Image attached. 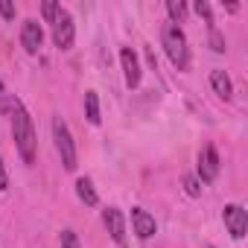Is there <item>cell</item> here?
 <instances>
[{"mask_svg": "<svg viewBox=\"0 0 248 248\" xmlns=\"http://www.w3.org/2000/svg\"><path fill=\"white\" fill-rule=\"evenodd\" d=\"M9 114H12V138H15V146H18L24 164H32V161H35V146H38L32 117H30V111L24 108V102H21L18 96H12Z\"/></svg>", "mask_w": 248, "mask_h": 248, "instance_id": "6da1fadb", "label": "cell"}, {"mask_svg": "<svg viewBox=\"0 0 248 248\" xmlns=\"http://www.w3.org/2000/svg\"><path fill=\"white\" fill-rule=\"evenodd\" d=\"M161 44H164L170 62H172L178 70H190V47H187V35H184L181 27L164 24V30H161Z\"/></svg>", "mask_w": 248, "mask_h": 248, "instance_id": "7a4b0ae2", "label": "cell"}, {"mask_svg": "<svg viewBox=\"0 0 248 248\" xmlns=\"http://www.w3.org/2000/svg\"><path fill=\"white\" fill-rule=\"evenodd\" d=\"M53 140H56V149L62 155V164L67 172L76 170V143H73V135L67 129V123L62 117H53Z\"/></svg>", "mask_w": 248, "mask_h": 248, "instance_id": "3957f363", "label": "cell"}, {"mask_svg": "<svg viewBox=\"0 0 248 248\" xmlns=\"http://www.w3.org/2000/svg\"><path fill=\"white\" fill-rule=\"evenodd\" d=\"M50 27H53V41H56V47H59V50H70V47H73V41H76L73 15H70L67 9H59L56 21H53Z\"/></svg>", "mask_w": 248, "mask_h": 248, "instance_id": "277c9868", "label": "cell"}, {"mask_svg": "<svg viewBox=\"0 0 248 248\" xmlns=\"http://www.w3.org/2000/svg\"><path fill=\"white\" fill-rule=\"evenodd\" d=\"M216 175H219V155H216V149L207 143V146H202V152H199V178H202L204 184H210V181H216Z\"/></svg>", "mask_w": 248, "mask_h": 248, "instance_id": "5b68a950", "label": "cell"}, {"mask_svg": "<svg viewBox=\"0 0 248 248\" xmlns=\"http://www.w3.org/2000/svg\"><path fill=\"white\" fill-rule=\"evenodd\" d=\"M222 219H225V225H228V231H231L233 239H242V236H245L248 216H245V207H242V204H228L225 213H222Z\"/></svg>", "mask_w": 248, "mask_h": 248, "instance_id": "8992f818", "label": "cell"}, {"mask_svg": "<svg viewBox=\"0 0 248 248\" xmlns=\"http://www.w3.org/2000/svg\"><path fill=\"white\" fill-rule=\"evenodd\" d=\"M41 44H44V32H41V24L38 21H24V27H21V47L30 53V56H35L38 50H41Z\"/></svg>", "mask_w": 248, "mask_h": 248, "instance_id": "52a82bcc", "label": "cell"}, {"mask_svg": "<svg viewBox=\"0 0 248 248\" xmlns=\"http://www.w3.org/2000/svg\"><path fill=\"white\" fill-rule=\"evenodd\" d=\"M120 64H123L126 85H129V88H138V85H140V62H138V53H135L132 47H123V50H120Z\"/></svg>", "mask_w": 248, "mask_h": 248, "instance_id": "ba28073f", "label": "cell"}, {"mask_svg": "<svg viewBox=\"0 0 248 248\" xmlns=\"http://www.w3.org/2000/svg\"><path fill=\"white\" fill-rule=\"evenodd\" d=\"M102 222H105V228H108V233H111L114 242H123V239H126V216H123L120 207H105Z\"/></svg>", "mask_w": 248, "mask_h": 248, "instance_id": "9c48e42d", "label": "cell"}, {"mask_svg": "<svg viewBox=\"0 0 248 248\" xmlns=\"http://www.w3.org/2000/svg\"><path fill=\"white\" fill-rule=\"evenodd\" d=\"M132 225H135V233L140 239H149L155 233V216H149L143 207H135L132 210Z\"/></svg>", "mask_w": 248, "mask_h": 248, "instance_id": "30bf717a", "label": "cell"}, {"mask_svg": "<svg viewBox=\"0 0 248 248\" xmlns=\"http://www.w3.org/2000/svg\"><path fill=\"white\" fill-rule=\"evenodd\" d=\"M210 88H213V93L219 99H231L233 96V85H231V79H228L225 70H213L210 73Z\"/></svg>", "mask_w": 248, "mask_h": 248, "instance_id": "8fae6325", "label": "cell"}, {"mask_svg": "<svg viewBox=\"0 0 248 248\" xmlns=\"http://www.w3.org/2000/svg\"><path fill=\"white\" fill-rule=\"evenodd\" d=\"M76 196H79L88 207H96V204H99V196H96L91 178H79V181H76Z\"/></svg>", "mask_w": 248, "mask_h": 248, "instance_id": "7c38bea8", "label": "cell"}, {"mask_svg": "<svg viewBox=\"0 0 248 248\" xmlns=\"http://www.w3.org/2000/svg\"><path fill=\"white\" fill-rule=\"evenodd\" d=\"M85 117H88V123L91 126H99V96H96V91H88L85 93Z\"/></svg>", "mask_w": 248, "mask_h": 248, "instance_id": "4fadbf2b", "label": "cell"}, {"mask_svg": "<svg viewBox=\"0 0 248 248\" xmlns=\"http://www.w3.org/2000/svg\"><path fill=\"white\" fill-rule=\"evenodd\" d=\"M167 12H170V18H172L170 24L178 27V24L187 18V3H181V0H167Z\"/></svg>", "mask_w": 248, "mask_h": 248, "instance_id": "5bb4252c", "label": "cell"}, {"mask_svg": "<svg viewBox=\"0 0 248 248\" xmlns=\"http://www.w3.org/2000/svg\"><path fill=\"white\" fill-rule=\"evenodd\" d=\"M207 30H210V47H213V53H225V35L216 30V24H210Z\"/></svg>", "mask_w": 248, "mask_h": 248, "instance_id": "9a60e30c", "label": "cell"}, {"mask_svg": "<svg viewBox=\"0 0 248 248\" xmlns=\"http://www.w3.org/2000/svg\"><path fill=\"white\" fill-rule=\"evenodd\" d=\"M59 9H62V3H53V0L41 3V15H44V21H47V24H53V21H56V15H59Z\"/></svg>", "mask_w": 248, "mask_h": 248, "instance_id": "2e32d148", "label": "cell"}, {"mask_svg": "<svg viewBox=\"0 0 248 248\" xmlns=\"http://www.w3.org/2000/svg\"><path fill=\"white\" fill-rule=\"evenodd\" d=\"M184 190H187V196H202V184H199V178L196 175H184Z\"/></svg>", "mask_w": 248, "mask_h": 248, "instance_id": "e0dca14e", "label": "cell"}, {"mask_svg": "<svg viewBox=\"0 0 248 248\" xmlns=\"http://www.w3.org/2000/svg\"><path fill=\"white\" fill-rule=\"evenodd\" d=\"M9 108H12V93L3 88V82H0V114H9Z\"/></svg>", "mask_w": 248, "mask_h": 248, "instance_id": "ac0fdd59", "label": "cell"}, {"mask_svg": "<svg viewBox=\"0 0 248 248\" xmlns=\"http://www.w3.org/2000/svg\"><path fill=\"white\" fill-rule=\"evenodd\" d=\"M62 248H82L79 245V236L73 231H62Z\"/></svg>", "mask_w": 248, "mask_h": 248, "instance_id": "d6986e66", "label": "cell"}, {"mask_svg": "<svg viewBox=\"0 0 248 248\" xmlns=\"http://www.w3.org/2000/svg\"><path fill=\"white\" fill-rule=\"evenodd\" d=\"M196 12L207 21V27L213 24V9H210V3H204V0H199V3H196Z\"/></svg>", "mask_w": 248, "mask_h": 248, "instance_id": "ffe728a7", "label": "cell"}, {"mask_svg": "<svg viewBox=\"0 0 248 248\" xmlns=\"http://www.w3.org/2000/svg\"><path fill=\"white\" fill-rule=\"evenodd\" d=\"M9 190V172H6V164H3V155H0V193Z\"/></svg>", "mask_w": 248, "mask_h": 248, "instance_id": "44dd1931", "label": "cell"}, {"mask_svg": "<svg viewBox=\"0 0 248 248\" xmlns=\"http://www.w3.org/2000/svg\"><path fill=\"white\" fill-rule=\"evenodd\" d=\"M0 15H3L6 21H12V18H15V6L6 3V0H0Z\"/></svg>", "mask_w": 248, "mask_h": 248, "instance_id": "7402d4cb", "label": "cell"}, {"mask_svg": "<svg viewBox=\"0 0 248 248\" xmlns=\"http://www.w3.org/2000/svg\"><path fill=\"white\" fill-rule=\"evenodd\" d=\"M204 248H213V245H204Z\"/></svg>", "mask_w": 248, "mask_h": 248, "instance_id": "603a6c76", "label": "cell"}]
</instances>
